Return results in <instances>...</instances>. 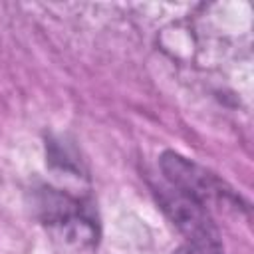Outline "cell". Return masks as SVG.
<instances>
[{
	"label": "cell",
	"mask_w": 254,
	"mask_h": 254,
	"mask_svg": "<svg viewBox=\"0 0 254 254\" xmlns=\"http://www.w3.org/2000/svg\"><path fill=\"white\" fill-rule=\"evenodd\" d=\"M173 254H224L218 238H189Z\"/></svg>",
	"instance_id": "cell-1"
}]
</instances>
